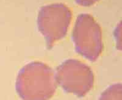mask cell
Listing matches in <instances>:
<instances>
[{
  "label": "cell",
  "instance_id": "5b68a950",
  "mask_svg": "<svg viewBox=\"0 0 122 100\" xmlns=\"http://www.w3.org/2000/svg\"><path fill=\"white\" fill-rule=\"evenodd\" d=\"M98 100H122V84H113L106 89Z\"/></svg>",
  "mask_w": 122,
  "mask_h": 100
},
{
  "label": "cell",
  "instance_id": "52a82bcc",
  "mask_svg": "<svg viewBox=\"0 0 122 100\" xmlns=\"http://www.w3.org/2000/svg\"><path fill=\"white\" fill-rule=\"evenodd\" d=\"M78 4L82 6H90L100 0H75Z\"/></svg>",
  "mask_w": 122,
  "mask_h": 100
},
{
  "label": "cell",
  "instance_id": "8992f818",
  "mask_svg": "<svg viewBox=\"0 0 122 100\" xmlns=\"http://www.w3.org/2000/svg\"><path fill=\"white\" fill-rule=\"evenodd\" d=\"M114 35L116 41L117 48L122 51V20L115 28Z\"/></svg>",
  "mask_w": 122,
  "mask_h": 100
},
{
  "label": "cell",
  "instance_id": "6da1fadb",
  "mask_svg": "<svg viewBox=\"0 0 122 100\" xmlns=\"http://www.w3.org/2000/svg\"><path fill=\"white\" fill-rule=\"evenodd\" d=\"M15 87L23 100H49L55 93L57 81L51 67L41 62H32L20 70Z\"/></svg>",
  "mask_w": 122,
  "mask_h": 100
},
{
  "label": "cell",
  "instance_id": "3957f363",
  "mask_svg": "<svg viewBox=\"0 0 122 100\" xmlns=\"http://www.w3.org/2000/svg\"><path fill=\"white\" fill-rule=\"evenodd\" d=\"M71 18L72 12L64 4H50L40 9L37 18L38 28L49 49L66 35Z\"/></svg>",
  "mask_w": 122,
  "mask_h": 100
},
{
  "label": "cell",
  "instance_id": "277c9868",
  "mask_svg": "<svg viewBox=\"0 0 122 100\" xmlns=\"http://www.w3.org/2000/svg\"><path fill=\"white\" fill-rule=\"evenodd\" d=\"M56 81L64 91L83 97L93 88L94 75L90 67L76 59L66 60L59 66Z\"/></svg>",
  "mask_w": 122,
  "mask_h": 100
},
{
  "label": "cell",
  "instance_id": "7a4b0ae2",
  "mask_svg": "<svg viewBox=\"0 0 122 100\" xmlns=\"http://www.w3.org/2000/svg\"><path fill=\"white\" fill-rule=\"evenodd\" d=\"M72 40L76 52L92 62L96 61L103 51L101 27L90 14H82L77 17Z\"/></svg>",
  "mask_w": 122,
  "mask_h": 100
}]
</instances>
